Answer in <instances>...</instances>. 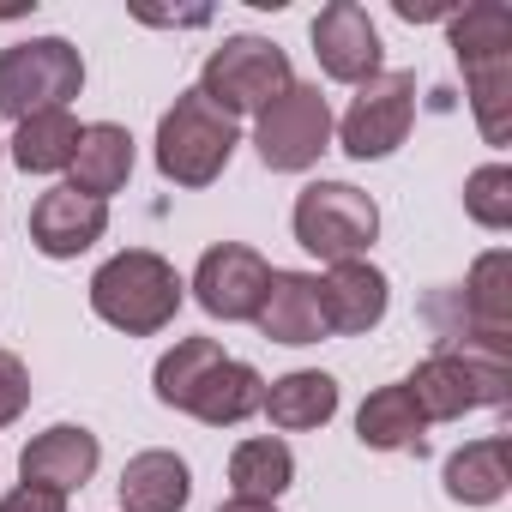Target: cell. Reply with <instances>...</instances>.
I'll list each match as a JSON object with an SVG mask.
<instances>
[{
	"instance_id": "cell-6",
	"label": "cell",
	"mask_w": 512,
	"mask_h": 512,
	"mask_svg": "<svg viewBox=\"0 0 512 512\" xmlns=\"http://www.w3.org/2000/svg\"><path fill=\"white\" fill-rule=\"evenodd\" d=\"M374 235H380V205L362 187H350V181H314V187L296 193V241L308 253H320L326 266L362 260Z\"/></svg>"
},
{
	"instance_id": "cell-9",
	"label": "cell",
	"mask_w": 512,
	"mask_h": 512,
	"mask_svg": "<svg viewBox=\"0 0 512 512\" xmlns=\"http://www.w3.org/2000/svg\"><path fill=\"white\" fill-rule=\"evenodd\" d=\"M410 121H416V73H374L350 97V109L338 121V139H344L350 157L368 163V157H392L404 145Z\"/></svg>"
},
{
	"instance_id": "cell-12",
	"label": "cell",
	"mask_w": 512,
	"mask_h": 512,
	"mask_svg": "<svg viewBox=\"0 0 512 512\" xmlns=\"http://www.w3.org/2000/svg\"><path fill=\"white\" fill-rule=\"evenodd\" d=\"M103 229H109V205L79 193V187H49L31 205V241L49 260H73L91 241H103Z\"/></svg>"
},
{
	"instance_id": "cell-3",
	"label": "cell",
	"mask_w": 512,
	"mask_h": 512,
	"mask_svg": "<svg viewBox=\"0 0 512 512\" xmlns=\"http://www.w3.org/2000/svg\"><path fill=\"white\" fill-rule=\"evenodd\" d=\"M241 133H235V115H223L199 85L181 91L163 121H157V169L175 181V187H211L229 157H235Z\"/></svg>"
},
{
	"instance_id": "cell-29",
	"label": "cell",
	"mask_w": 512,
	"mask_h": 512,
	"mask_svg": "<svg viewBox=\"0 0 512 512\" xmlns=\"http://www.w3.org/2000/svg\"><path fill=\"white\" fill-rule=\"evenodd\" d=\"M217 512H278V506H272V500H241V494H235V500H223Z\"/></svg>"
},
{
	"instance_id": "cell-7",
	"label": "cell",
	"mask_w": 512,
	"mask_h": 512,
	"mask_svg": "<svg viewBox=\"0 0 512 512\" xmlns=\"http://www.w3.org/2000/svg\"><path fill=\"white\" fill-rule=\"evenodd\" d=\"M199 91L223 109V115H260L278 91H290V55L266 37H223L205 55Z\"/></svg>"
},
{
	"instance_id": "cell-20",
	"label": "cell",
	"mask_w": 512,
	"mask_h": 512,
	"mask_svg": "<svg viewBox=\"0 0 512 512\" xmlns=\"http://www.w3.org/2000/svg\"><path fill=\"white\" fill-rule=\"evenodd\" d=\"M193 494V476L175 452H139L121 470V506L127 512H181Z\"/></svg>"
},
{
	"instance_id": "cell-24",
	"label": "cell",
	"mask_w": 512,
	"mask_h": 512,
	"mask_svg": "<svg viewBox=\"0 0 512 512\" xmlns=\"http://www.w3.org/2000/svg\"><path fill=\"white\" fill-rule=\"evenodd\" d=\"M452 49L458 61H494V55H512V13L500 0H476L452 19Z\"/></svg>"
},
{
	"instance_id": "cell-14",
	"label": "cell",
	"mask_w": 512,
	"mask_h": 512,
	"mask_svg": "<svg viewBox=\"0 0 512 512\" xmlns=\"http://www.w3.org/2000/svg\"><path fill=\"white\" fill-rule=\"evenodd\" d=\"M260 332L272 344H320L326 338V308H320V278L308 272H272L266 302H260Z\"/></svg>"
},
{
	"instance_id": "cell-26",
	"label": "cell",
	"mask_w": 512,
	"mask_h": 512,
	"mask_svg": "<svg viewBox=\"0 0 512 512\" xmlns=\"http://www.w3.org/2000/svg\"><path fill=\"white\" fill-rule=\"evenodd\" d=\"M464 211L482 223V229H506L512 223V169L506 163H488L464 181Z\"/></svg>"
},
{
	"instance_id": "cell-25",
	"label": "cell",
	"mask_w": 512,
	"mask_h": 512,
	"mask_svg": "<svg viewBox=\"0 0 512 512\" xmlns=\"http://www.w3.org/2000/svg\"><path fill=\"white\" fill-rule=\"evenodd\" d=\"M464 79H470V109H476L482 133L500 145V139H506V97H512V55L464 61Z\"/></svg>"
},
{
	"instance_id": "cell-30",
	"label": "cell",
	"mask_w": 512,
	"mask_h": 512,
	"mask_svg": "<svg viewBox=\"0 0 512 512\" xmlns=\"http://www.w3.org/2000/svg\"><path fill=\"white\" fill-rule=\"evenodd\" d=\"M446 7H416V0H398V19H440Z\"/></svg>"
},
{
	"instance_id": "cell-1",
	"label": "cell",
	"mask_w": 512,
	"mask_h": 512,
	"mask_svg": "<svg viewBox=\"0 0 512 512\" xmlns=\"http://www.w3.org/2000/svg\"><path fill=\"white\" fill-rule=\"evenodd\" d=\"M157 398L211 422V428H235L260 410L266 398V380L253 374L247 362L223 356L211 338H181L163 362H157Z\"/></svg>"
},
{
	"instance_id": "cell-19",
	"label": "cell",
	"mask_w": 512,
	"mask_h": 512,
	"mask_svg": "<svg viewBox=\"0 0 512 512\" xmlns=\"http://www.w3.org/2000/svg\"><path fill=\"white\" fill-rule=\"evenodd\" d=\"M512 482V440L494 434V440H470L446 458V494L464 500V506H494Z\"/></svg>"
},
{
	"instance_id": "cell-16",
	"label": "cell",
	"mask_w": 512,
	"mask_h": 512,
	"mask_svg": "<svg viewBox=\"0 0 512 512\" xmlns=\"http://www.w3.org/2000/svg\"><path fill=\"white\" fill-rule=\"evenodd\" d=\"M458 302H464V320L482 338V350L506 356V338H512V260L506 253H482L458 290Z\"/></svg>"
},
{
	"instance_id": "cell-8",
	"label": "cell",
	"mask_w": 512,
	"mask_h": 512,
	"mask_svg": "<svg viewBox=\"0 0 512 512\" xmlns=\"http://www.w3.org/2000/svg\"><path fill=\"white\" fill-rule=\"evenodd\" d=\"M253 145H260V163L278 175H302L320 163V151L332 145V109L320 97V85L290 79V91H278L260 109V127H253Z\"/></svg>"
},
{
	"instance_id": "cell-2",
	"label": "cell",
	"mask_w": 512,
	"mask_h": 512,
	"mask_svg": "<svg viewBox=\"0 0 512 512\" xmlns=\"http://www.w3.org/2000/svg\"><path fill=\"white\" fill-rule=\"evenodd\" d=\"M91 308H97V320H109L127 338H151V332H163L175 320L181 278H175V266L163 260V253L127 247L91 278Z\"/></svg>"
},
{
	"instance_id": "cell-13",
	"label": "cell",
	"mask_w": 512,
	"mask_h": 512,
	"mask_svg": "<svg viewBox=\"0 0 512 512\" xmlns=\"http://www.w3.org/2000/svg\"><path fill=\"white\" fill-rule=\"evenodd\" d=\"M386 302H392V284L380 266L368 260H338L326 278H320V308H326V332H344V338H362L386 320Z\"/></svg>"
},
{
	"instance_id": "cell-18",
	"label": "cell",
	"mask_w": 512,
	"mask_h": 512,
	"mask_svg": "<svg viewBox=\"0 0 512 512\" xmlns=\"http://www.w3.org/2000/svg\"><path fill=\"white\" fill-rule=\"evenodd\" d=\"M260 410L272 416V428H290V434L320 428V422L338 416V380L320 374V368H296V374H284V380L266 386Z\"/></svg>"
},
{
	"instance_id": "cell-10",
	"label": "cell",
	"mask_w": 512,
	"mask_h": 512,
	"mask_svg": "<svg viewBox=\"0 0 512 512\" xmlns=\"http://www.w3.org/2000/svg\"><path fill=\"white\" fill-rule=\"evenodd\" d=\"M266 284H272V266L241 241L205 247V260L193 272V296H199V308L211 320H253L260 302H266Z\"/></svg>"
},
{
	"instance_id": "cell-15",
	"label": "cell",
	"mask_w": 512,
	"mask_h": 512,
	"mask_svg": "<svg viewBox=\"0 0 512 512\" xmlns=\"http://www.w3.org/2000/svg\"><path fill=\"white\" fill-rule=\"evenodd\" d=\"M97 458H103V452H97V434H91V428H73V422H61V428L37 434V440L25 446L19 470H25V482H37V488L73 494V488H85V482H91Z\"/></svg>"
},
{
	"instance_id": "cell-4",
	"label": "cell",
	"mask_w": 512,
	"mask_h": 512,
	"mask_svg": "<svg viewBox=\"0 0 512 512\" xmlns=\"http://www.w3.org/2000/svg\"><path fill=\"white\" fill-rule=\"evenodd\" d=\"M85 91V61L67 37H31L0 49V115L31 121L43 109H67Z\"/></svg>"
},
{
	"instance_id": "cell-5",
	"label": "cell",
	"mask_w": 512,
	"mask_h": 512,
	"mask_svg": "<svg viewBox=\"0 0 512 512\" xmlns=\"http://www.w3.org/2000/svg\"><path fill=\"white\" fill-rule=\"evenodd\" d=\"M512 386V368L506 356H482V350H434L410 380V404L422 410V422H452L464 410H488L500 404Z\"/></svg>"
},
{
	"instance_id": "cell-17",
	"label": "cell",
	"mask_w": 512,
	"mask_h": 512,
	"mask_svg": "<svg viewBox=\"0 0 512 512\" xmlns=\"http://www.w3.org/2000/svg\"><path fill=\"white\" fill-rule=\"evenodd\" d=\"M73 181L67 187H79V193H91V199H103L109 205V193H121L127 187V175H133V133L127 127H115V121H97V127H85L79 133V151H73Z\"/></svg>"
},
{
	"instance_id": "cell-23",
	"label": "cell",
	"mask_w": 512,
	"mask_h": 512,
	"mask_svg": "<svg viewBox=\"0 0 512 512\" xmlns=\"http://www.w3.org/2000/svg\"><path fill=\"white\" fill-rule=\"evenodd\" d=\"M229 482H235V494L241 500H278L290 482H296V458H290V446L284 440H241L235 446V458H229Z\"/></svg>"
},
{
	"instance_id": "cell-27",
	"label": "cell",
	"mask_w": 512,
	"mask_h": 512,
	"mask_svg": "<svg viewBox=\"0 0 512 512\" xmlns=\"http://www.w3.org/2000/svg\"><path fill=\"white\" fill-rule=\"evenodd\" d=\"M25 404H31V374H25V362L13 350H0V428L19 422Z\"/></svg>"
},
{
	"instance_id": "cell-28",
	"label": "cell",
	"mask_w": 512,
	"mask_h": 512,
	"mask_svg": "<svg viewBox=\"0 0 512 512\" xmlns=\"http://www.w3.org/2000/svg\"><path fill=\"white\" fill-rule=\"evenodd\" d=\"M0 512H67V494H55V488H37V482H25V488H13L7 500H0Z\"/></svg>"
},
{
	"instance_id": "cell-21",
	"label": "cell",
	"mask_w": 512,
	"mask_h": 512,
	"mask_svg": "<svg viewBox=\"0 0 512 512\" xmlns=\"http://www.w3.org/2000/svg\"><path fill=\"white\" fill-rule=\"evenodd\" d=\"M422 410L410 404L404 386H380L362 410H356V440L374 452H422Z\"/></svg>"
},
{
	"instance_id": "cell-11",
	"label": "cell",
	"mask_w": 512,
	"mask_h": 512,
	"mask_svg": "<svg viewBox=\"0 0 512 512\" xmlns=\"http://www.w3.org/2000/svg\"><path fill=\"white\" fill-rule=\"evenodd\" d=\"M314 55L326 67V79L338 85H368L380 73V31L356 0H332L314 19Z\"/></svg>"
},
{
	"instance_id": "cell-22",
	"label": "cell",
	"mask_w": 512,
	"mask_h": 512,
	"mask_svg": "<svg viewBox=\"0 0 512 512\" xmlns=\"http://www.w3.org/2000/svg\"><path fill=\"white\" fill-rule=\"evenodd\" d=\"M79 133H85V127L73 121V109H43V115L19 121V133H13V163H19L25 175H55V169L73 163Z\"/></svg>"
}]
</instances>
